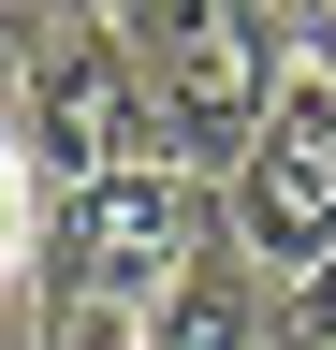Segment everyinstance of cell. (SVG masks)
<instances>
[{"label":"cell","instance_id":"obj_5","mask_svg":"<svg viewBox=\"0 0 336 350\" xmlns=\"http://www.w3.org/2000/svg\"><path fill=\"white\" fill-rule=\"evenodd\" d=\"M146 350H278V278H248V262L220 248L205 278H176L146 306Z\"/></svg>","mask_w":336,"mask_h":350},{"label":"cell","instance_id":"obj_6","mask_svg":"<svg viewBox=\"0 0 336 350\" xmlns=\"http://www.w3.org/2000/svg\"><path fill=\"white\" fill-rule=\"evenodd\" d=\"M29 204H44V175H29L15 117H0V306H15V278H29Z\"/></svg>","mask_w":336,"mask_h":350},{"label":"cell","instance_id":"obj_7","mask_svg":"<svg viewBox=\"0 0 336 350\" xmlns=\"http://www.w3.org/2000/svg\"><path fill=\"white\" fill-rule=\"evenodd\" d=\"M292 44H307V73H336V0H322V15H307V29H292Z\"/></svg>","mask_w":336,"mask_h":350},{"label":"cell","instance_id":"obj_1","mask_svg":"<svg viewBox=\"0 0 336 350\" xmlns=\"http://www.w3.org/2000/svg\"><path fill=\"white\" fill-rule=\"evenodd\" d=\"M132 59H146V103H161V146H176V175H205V190H234L248 146L278 131L292 73H307V15H278V0H132Z\"/></svg>","mask_w":336,"mask_h":350},{"label":"cell","instance_id":"obj_3","mask_svg":"<svg viewBox=\"0 0 336 350\" xmlns=\"http://www.w3.org/2000/svg\"><path fill=\"white\" fill-rule=\"evenodd\" d=\"M234 248V204L205 190V175H103V190H59L44 204V262H59V306H146L176 292V278H205V262Z\"/></svg>","mask_w":336,"mask_h":350},{"label":"cell","instance_id":"obj_2","mask_svg":"<svg viewBox=\"0 0 336 350\" xmlns=\"http://www.w3.org/2000/svg\"><path fill=\"white\" fill-rule=\"evenodd\" d=\"M15 146L44 190H103V175H161V103L117 15H29L15 29Z\"/></svg>","mask_w":336,"mask_h":350},{"label":"cell","instance_id":"obj_4","mask_svg":"<svg viewBox=\"0 0 336 350\" xmlns=\"http://www.w3.org/2000/svg\"><path fill=\"white\" fill-rule=\"evenodd\" d=\"M220 204H234V262H248V278L307 292L322 262H336V73H292L278 131L248 146V175H234Z\"/></svg>","mask_w":336,"mask_h":350}]
</instances>
